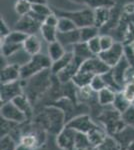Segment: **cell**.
I'll list each match as a JSON object with an SVG mask.
<instances>
[{"label":"cell","mask_w":134,"mask_h":150,"mask_svg":"<svg viewBox=\"0 0 134 150\" xmlns=\"http://www.w3.org/2000/svg\"><path fill=\"white\" fill-rule=\"evenodd\" d=\"M77 131L65 125L55 136V144L60 150H76Z\"/></svg>","instance_id":"obj_6"},{"label":"cell","mask_w":134,"mask_h":150,"mask_svg":"<svg viewBox=\"0 0 134 150\" xmlns=\"http://www.w3.org/2000/svg\"><path fill=\"white\" fill-rule=\"evenodd\" d=\"M55 145H56V144H55ZM37 150H55V149L53 148V147H50V149H49V148H47V147H46V146H44V147H43V148H42V147H41V148L37 149ZM56 150H60V149L58 148L57 146H56Z\"/></svg>","instance_id":"obj_50"},{"label":"cell","mask_w":134,"mask_h":150,"mask_svg":"<svg viewBox=\"0 0 134 150\" xmlns=\"http://www.w3.org/2000/svg\"><path fill=\"white\" fill-rule=\"evenodd\" d=\"M71 51L73 53V56L77 58V59L81 60L82 62L86 61L87 59L94 56L89 50L88 45H87L86 42H78L72 47Z\"/></svg>","instance_id":"obj_23"},{"label":"cell","mask_w":134,"mask_h":150,"mask_svg":"<svg viewBox=\"0 0 134 150\" xmlns=\"http://www.w3.org/2000/svg\"><path fill=\"white\" fill-rule=\"evenodd\" d=\"M52 10L59 17H67L71 19L77 28H83L86 26L94 25V10L89 7L78 11H63L53 7Z\"/></svg>","instance_id":"obj_5"},{"label":"cell","mask_w":134,"mask_h":150,"mask_svg":"<svg viewBox=\"0 0 134 150\" xmlns=\"http://www.w3.org/2000/svg\"><path fill=\"white\" fill-rule=\"evenodd\" d=\"M93 77H94V75H92L91 73H89V72L83 71V70H79L78 73L73 77L72 82L75 84V86H76L77 88H83V87L90 85V82H91Z\"/></svg>","instance_id":"obj_26"},{"label":"cell","mask_w":134,"mask_h":150,"mask_svg":"<svg viewBox=\"0 0 134 150\" xmlns=\"http://www.w3.org/2000/svg\"><path fill=\"white\" fill-rule=\"evenodd\" d=\"M23 47V45H17V44H11L7 42H1V55L3 57H9L10 55L14 54L16 51Z\"/></svg>","instance_id":"obj_35"},{"label":"cell","mask_w":134,"mask_h":150,"mask_svg":"<svg viewBox=\"0 0 134 150\" xmlns=\"http://www.w3.org/2000/svg\"><path fill=\"white\" fill-rule=\"evenodd\" d=\"M98 124L99 123L92 119L90 115L87 114V113L76 115L66 123L68 127L72 128V129L76 130L78 132L84 133V134H88L92 129L98 126Z\"/></svg>","instance_id":"obj_7"},{"label":"cell","mask_w":134,"mask_h":150,"mask_svg":"<svg viewBox=\"0 0 134 150\" xmlns=\"http://www.w3.org/2000/svg\"><path fill=\"white\" fill-rule=\"evenodd\" d=\"M51 65H52V60L50 59L48 54L46 55L43 53H39V54L33 55L28 63L20 67L21 79L25 80L46 69H50Z\"/></svg>","instance_id":"obj_4"},{"label":"cell","mask_w":134,"mask_h":150,"mask_svg":"<svg viewBox=\"0 0 134 150\" xmlns=\"http://www.w3.org/2000/svg\"><path fill=\"white\" fill-rule=\"evenodd\" d=\"M17 107L19 108L22 112L27 116L28 119H30L34 114V109H33V104L31 103V101L27 98V96L25 94H21V95L17 96L16 98H14L12 100Z\"/></svg>","instance_id":"obj_19"},{"label":"cell","mask_w":134,"mask_h":150,"mask_svg":"<svg viewBox=\"0 0 134 150\" xmlns=\"http://www.w3.org/2000/svg\"><path fill=\"white\" fill-rule=\"evenodd\" d=\"M121 91H122L124 96H125L130 102H133L134 101V80L127 82V83L124 85Z\"/></svg>","instance_id":"obj_42"},{"label":"cell","mask_w":134,"mask_h":150,"mask_svg":"<svg viewBox=\"0 0 134 150\" xmlns=\"http://www.w3.org/2000/svg\"><path fill=\"white\" fill-rule=\"evenodd\" d=\"M73 57L74 56H73L72 51H66V53L61 58H59L58 60L52 62V65H51V71H52V73L56 75L57 73H59L60 71H62L72 61Z\"/></svg>","instance_id":"obj_24"},{"label":"cell","mask_w":134,"mask_h":150,"mask_svg":"<svg viewBox=\"0 0 134 150\" xmlns=\"http://www.w3.org/2000/svg\"><path fill=\"white\" fill-rule=\"evenodd\" d=\"M31 9H32V5L27 0H17L14 5V10L19 16L27 15L31 12Z\"/></svg>","instance_id":"obj_33"},{"label":"cell","mask_w":134,"mask_h":150,"mask_svg":"<svg viewBox=\"0 0 134 150\" xmlns=\"http://www.w3.org/2000/svg\"><path fill=\"white\" fill-rule=\"evenodd\" d=\"M24 94L23 92V82L22 80H17L10 83L1 84L0 90V99L1 103H5L8 101H12L17 96Z\"/></svg>","instance_id":"obj_11"},{"label":"cell","mask_w":134,"mask_h":150,"mask_svg":"<svg viewBox=\"0 0 134 150\" xmlns=\"http://www.w3.org/2000/svg\"><path fill=\"white\" fill-rule=\"evenodd\" d=\"M42 24L43 23L33 18L30 14H27V15L20 16L18 21L15 23L14 30L23 32L26 35H34L37 32H40V28Z\"/></svg>","instance_id":"obj_10"},{"label":"cell","mask_w":134,"mask_h":150,"mask_svg":"<svg viewBox=\"0 0 134 150\" xmlns=\"http://www.w3.org/2000/svg\"><path fill=\"white\" fill-rule=\"evenodd\" d=\"M0 112H1V118L8 120V121L18 123V124H24L28 120L27 116L24 114L12 101L1 103Z\"/></svg>","instance_id":"obj_8"},{"label":"cell","mask_w":134,"mask_h":150,"mask_svg":"<svg viewBox=\"0 0 134 150\" xmlns=\"http://www.w3.org/2000/svg\"><path fill=\"white\" fill-rule=\"evenodd\" d=\"M52 12V8H50L47 4H36V5H32V9H31V12L29 14L37 21L44 23L45 18L48 15H50Z\"/></svg>","instance_id":"obj_20"},{"label":"cell","mask_w":134,"mask_h":150,"mask_svg":"<svg viewBox=\"0 0 134 150\" xmlns=\"http://www.w3.org/2000/svg\"><path fill=\"white\" fill-rule=\"evenodd\" d=\"M23 48L31 56L41 53V41L37 35H28L23 43Z\"/></svg>","instance_id":"obj_21"},{"label":"cell","mask_w":134,"mask_h":150,"mask_svg":"<svg viewBox=\"0 0 134 150\" xmlns=\"http://www.w3.org/2000/svg\"><path fill=\"white\" fill-rule=\"evenodd\" d=\"M0 78H1V84L10 83V82L21 80L20 67L16 66V65H12V64L5 65V66L1 68Z\"/></svg>","instance_id":"obj_16"},{"label":"cell","mask_w":134,"mask_h":150,"mask_svg":"<svg viewBox=\"0 0 134 150\" xmlns=\"http://www.w3.org/2000/svg\"><path fill=\"white\" fill-rule=\"evenodd\" d=\"M66 51L67 50L65 49V47L63 46L59 41H54L52 43H49L47 47L48 56L50 57L52 62H54L56 60L59 59V58H61L66 53Z\"/></svg>","instance_id":"obj_25"},{"label":"cell","mask_w":134,"mask_h":150,"mask_svg":"<svg viewBox=\"0 0 134 150\" xmlns=\"http://www.w3.org/2000/svg\"><path fill=\"white\" fill-rule=\"evenodd\" d=\"M123 56H124V44L121 42H118V41H116L111 48H109L108 50H105V51H102L98 55V57L103 62H105L110 68L115 66L122 59Z\"/></svg>","instance_id":"obj_9"},{"label":"cell","mask_w":134,"mask_h":150,"mask_svg":"<svg viewBox=\"0 0 134 150\" xmlns=\"http://www.w3.org/2000/svg\"><path fill=\"white\" fill-rule=\"evenodd\" d=\"M40 33L42 35V38L48 44L54 42V41H57V35H58L57 27L43 23L40 28Z\"/></svg>","instance_id":"obj_27"},{"label":"cell","mask_w":134,"mask_h":150,"mask_svg":"<svg viewBox=\"0 0 134 150\" xmlns=\"http://www.w3.org/2000/svg\"><path fill=\"white\" fill-rule=\"evenodd\" d=\"M18 142L10 135H5L1 137L0 141V150H15Z\"/></svg>","instance_id":"obj_36"},{"label":"cell","mask_w":134,"mask_h":150,"mask_svg":"<svg viewBox=\"0 0 134 150\" xmlns=\"http://www.w3.org/2000/svg\"><path fill=\"white\" fill-rule=\"evenodd\" d=\"M131 105H132V102H130V101L124 96L122 91H119V92L116 93L115 100H114L113 104H112V107H113L114 109L117 110L118 112H120L121 114H122L124 111L127 110Z\"/></svg>","instance_id":"obj_28"},{"label":"cell","mask_w":134,"mask_h":150,"mask_svg":"<svg viewBox=\"0 0 134 150\" xmlns=\"http://www.w3.org/2000/svg\"><path fill=\"white\" fill-rule=\"evenodd\" d=\"M111 68L107 65L105 62H103L98 56H93L86 61H84L81 65L80 70L89 72L92 75H103L107 73Z\"/></svg>","instance_id":"obj_12"},{"label":"cell","mask_w":134,"mask_h":150,"mask_svg":"<svg viewBox=\"0 0 134 150\" xmlns=\"http://www.w3.org/2000/svg\"><path fill=\"white\" fill-rule=\"evenodd\" d=\"M83 62L81 60L77 59V58L73 57L72 61L68 64L67 67H65L62 71H60L59 73L56 74V77L57 79L59 80L60 83L64 84V83H67V82H70L72 81L73 77L75 76L78 71L81 68V65Z\"/></svg>","instance_id":"obj_13"},{"label":"cell","mask_w":134,"mask_h":150,"mask_svg":"<svg viewBox=\"0 0 134 150\" xmlns=\"http://www.w3.org/2000/svg\"><path fill=\"white\" fill-rule=\"evenodd\" d=\"M84 5L95 10V9L101 8V7L112 8L116 5V3L114 0H84Z\"/></svg>","instance_id":"obj_32"},{"label":"cell","mask_w":134,"mask_h":150,"mask_svg":"<svg viewBox=\"0 0 134 150\" xmlns=\"http://www.w3.org/2000/svg\"><path fill=\"white\" fill-rule=\"evenodd\" d=\"M76 150H99V148L95 146H89V147H85V148H79Z\"/></svg>","instance_id":"obj_48"},{"label":"cell","mask_w":134,"mask_h":150,"mask_svg":"<svg viewBox=\"0 0 134 150\" xmlns=\"http://www.w3.org/2000/svg\"><path fill=\"white\" fill-rule=\"evenodd\" d=\"M31 57L32 56L22 47L18 51H16L14 54L10 55L9 57H6L5 59L7 64H12V65H16L18 67H22L26 63H28L29 60L31 59Z\"/></svg>","instance_id":"obj_18"},{"label":"cell","mask_w":134,"mask_h":150,"mask_svg":"<svg viewBox=\"0 0 134 150\" xmlns=\"http://www.w3.org/2000/svg\"><path fill=\"white\" fill-rule=\"evenodd\" d=\"M123 150H134V141L129 143L126 147H124Z\"/></svg>","instance_id":"obj_47"},{"label":"cell","mask_w":134,"mask_h":150,"mask_svg":"<svg viewBox=\"0 0 134 150\" xmlns=\"http://www.w3.org/2000/svg\"><path fill=\"white\" fill-rule=\"evenodd\" d=\"M132 17V16H131ZM122 43L124 45H132L134 43V22L132 21V18L129 21L127 27L125 29L124 37Z\"/></svg>","instance_id":"obj_37"},{"label":"cell","mask_w":134,"mask_h":150,"mask_svg":"<svg viewBox=\"0 0 134 150\" xmlns=\"http://www.w3.org/2000/svg\"><path fill=\"white\" fill-rule=\"evenodd\" d=\"M15 150H35V149L31 148V147H29V146H26V145H24L22 143H18Z\"/></svg>","instance_id":"obj_46"},{"label":"cell","mask_w":134,"mask_h":150,"mask_svg":"<svg viewBox=\"0 0 134 150\" xmlns=\"http://www.w3.org/2000/svg\"><path fill=\"white\" fill-rule=\"evenodd\" d=\"M116 41L110 34H101L100 35V44L102 51L108 50L109 48L113 46V44Z\"/></svg>","instance_id":"obj_41"},{"label":"cell","mask_w":134,"mask_h":150,"mask_svg":"<svg viewBox=\"0 0 134 150\" xmlns=\"http://www.w3.org/2000/svg\"><path fill=\"white\" fill-rule=\"evenodd\" d=\"M69 1L73 2V3H76V4H82V5H84V0H69Z\"/></svg>","instance_id":"obj_49"},{"label":"cell","mask_w":134,"mask_h":150,"mask_svg":"<svg viewBox=\"0 0 134 150\" xmlns=\"http://www.w3.org/2000/svg\"><path fill=\"white\" fill-rule=\"evenodd\" d=\"M31 5H36V4H47V0H27Z\"/></svg>","instance_id":"obj_45"},{"label":"cell","mask_w":134,"mask_h":150,"mask_svg":"<svg viewBox=\"0 0 134 150\" xmlns=\"http://www.w3.org/2000/svg\"><path fill=\"white\" fill-rule=\"evenodd\" d=\"M121 116H122L124 123H125L127 126L134 127V105L133 104L127 110L124 111L122 114H121Z\"/></svg>","instance_id":"obj_40"},{"label":"cell","mask_w":134,"mask_h":150,"mask_svg":"<svg viewBox=\"0 0 134 150\" xmlns=\"http://www.w3.org/2000/svg\"><path fill=\"white\" fill-rule=\"evenodd\" d=\"M112 8L107 7H101L94 10V25L99 29H101L105 24L108 22L111 16Z\"/></svg>","instance_id":"obj_22"},{"label":"cell","mask_w":134,"mask_h":150,"mask_svg":"<svg viewBox=\"0 0 134 150\" xmlns=\"http://www.w3.org/2000/svg\"><path fill=\"white\" fill-rule=\"evenodd\" d=\"M57 41L65 47L67 51H71L72 47L78 42H81L80 40V29L77 28L75 30L68 31V32H58Z\"/></svg>","instance_id":"obj_15"},{"label":"cell","mask_w":134,"mask_h":150,"mask_svg":"<svg viewBox=\"0 0 134 150\" xmlns=\"http://www.w3.org/2000/svg\"><path fill=\"white\" fill-rule=\"evenodd\" d=\"M75 29H77V26L71 19L67 17H59L57 25L58 32H68V31H72Z\"/></svg>","instance_id":"obj_34"},{"label":"cell","mask_w":134,"mask_h":150,"mask_svg":"<svg viewBox=\"0 0 134 150\" xmlns=\"http://www.w3.org/2000/svg\"><path fill=\"white\" fill-rule=\"evenodd\" d=\"M10 32L11 31L8 27V25H7L5 23V21L1 18V20H0V36H1V39L5 38Z\"/></svg>","instance_id":"obj_44"},{"label":"cell","mask_w":134,"mask_h":150,"mask_svg":"<svg viewBox=\"0 0 134 150\" xmlns=\"http://www.w3.org/2000/svg\"><path fill=\"white\" fill-rule=\"evenodd\" d=\"M87 45H88V48L92 54H93L94 56H98L102 52L101 44H100V35L93 38V39L89 40L88 42H87Z\"/></svg>","instance_id":"obj_39"},{"label":"cell","mask_w":134,"mask_h":150,"mask_svg":"<svg viewBox=\"0 0 134 150\" xmlns=\"http://www.w3.org/2000/svg\"><path fill=\"white\" fill-rule=\"evenodd\" d=\"M100 29L96 27L95 25L86 26V27L80 28V40L81 42H88L89 40L99 36Z\"/></svg>","instance_id":"obj_29"},{"label":"cell","mask_w":134,"mask_h":150,"mask_svg":"<svg viewBox=\"0 0 134 150\" xmlns=\"http://www.w3.org/2000/svg\"><path fill=\"white\" fill-rule=\"evenodd\" d=\"M90 88L92 89L95 92H99L100 90H102L103 88H105L106 83L105 80H104L103 76L102 75H95V76L92 78L91 82H90Z\"/></svg>","instance_id":"obj_38"},{"label":"cell","mask_w":134,"mask_h":150,"mask_svg":"<svg viewBox=\"0 0 134 150\" xmlns=\"http://www.w3.org/2000/svg\"><path fill=\"white\" fill-rule=\"evenodd\" d=\"M54 76L55 74L52 73L50 68L25 80L21 79L23 82V92L33 105L46 96L52 87Z\"/></svg>","instance_id":"obj_1"},{"label":"cell","mask_w":134,"mask_h":150,"mask_svg":"<svg viewBox=\"0 0 134 150\" xmlns=\"http://www.w3.org/2000/svg\"><path fill=\"white\" fill-rule=\"evenodd\" d=\"M28 35H26L25 33L20 32V31L13 30L6 36L5 38L1 39V42H7V43H11V44H17V45H23L24 41L27 38Z\"/></svg>","instance_id":"obj_31"},{"label":"cell","mask_w":134,"mask_h":150,"mask_svg":"<svg viewBox=\"0 0 134 150\" xmlns=\"http://www.w3.org/2000/svg\"><path fill=\"white\" fill-rule=\"evenodd\" d=\"M116 91L113 89L109 88V87H105L99 92H97V103L101 107H111L113 104L114 100H115Z\"/></svg>","instance_id":"obj_17"},{"label":"cell","mask_w":134,"mask_h":150,"mask_svg":"<svg viewBox=\"0 0 134 150\" xmlns=\"http://www.w3.org/2000/svg\"><path fill=\"white\" fill-rule=\"evenodd\" d=\"M98 148L99 150H123L122 145L116 139V137L108 134Z\"/></svg>","instance_id":"obj_30"},{"label":"cell","mask_w":134,"mask_h":150,"mask_svg":"<svg viewBox=\"0 0 134 150\" xmlns=\"http://www.w3.org/2000/svg\"><path fill=\"white\" fill-rule=\"evenodd\" d=\"M98 123L104 127L107 134L115 136L120 133L127 125L124 123L121 113L111 106L109 109L102 110L97 116Z\"/></svg>","instance_id":"obj_3"},{"label":"cell","mask_w":134,"mask_h":150,"mask_svg":"<svg viewBox=\"0 0 134 150\" xmlns=\"http://www.w3.org/2000/svg\"><path fill=\"white\" fill-rule=\"evenodd\" d=\"M132 104H133V105H134V101H133V102H132Z\"/></svg>","instance_id":"obj_51"},{"label":"cell","mask_w":134,"mask_h":150,"mask_svg":"<svg viewBox=\"0 0 134 150\" xmlns=\"http://www.w3.org/2000/svg\"><path fill=\"white\" fill-rule=\"evenodd\" d=\"M33 123L44 129L47 133L56 136L65 127L67 120L61 108L49 104L42 107V110L36 114Z\"/></svg>","instance_id":"obj_2"},{"label":"cell","mask_w":134,"mask_h":150,"mask_svg":"<svg viewBox=\"0 0 134 150\" xmlns=\"http://www.w3.org/2000/svg\"><path fill=\"white\" fill-rule=\"evenodd\" d=\"M129 68H130V64H129V62L127 61L125 56H123L122 59H121L115 66H113L111 68L112 75H113L116 83H117L121 88H123L124 85L127 83L126 75H127Z\"/></svg>","instance_id":"obj_14"},{"label":"cell","mask_w":134,"mask_h":150,"mask_svg":"<svg viewBox=\"0 0 134 150\" xmlns=\"http://www.w3.org/2000/svg\"><path fill=\"white\" fill-rule=\"evenodd\" d=\"M58 21H59V16L56 13H54V12H52L50 15H48L47 17L45 18L44 23L48 24V25H51V26H54V27H57Z\"/></svg>","instance_id":"obj_43"}]
</instances>
